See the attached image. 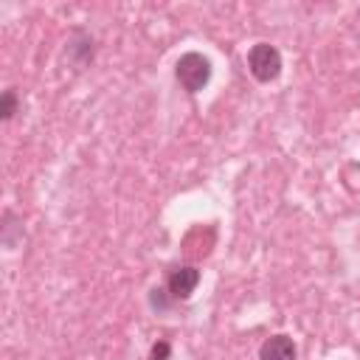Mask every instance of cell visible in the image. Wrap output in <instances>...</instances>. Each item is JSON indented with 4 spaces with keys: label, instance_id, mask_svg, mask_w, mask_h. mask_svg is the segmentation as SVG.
<instances>
[{
    "label": "cell",
    "instance_id": "4",
    "mask_svg": "<svg viewBox=\"0 0 360 360\" xmlns=\"http://www.w3.org/2000/svg\"><path fill=\"white\" fill-rule=\"evenodd\" d=\"M65 56H68L70 65L87 68L93 62V56H96V39H93V34L84 31V28H73V34L68 39V48H65Z\"/></svg>",
    "mask_w": 360,
    "mask_h": 360
},
{
    "label": "cell",
    "instance_id": "2",
    "mask_svg": "<svg viewBox=\"0 0 360 360\" xmlns=\"http://www.w3.org/2000/svg\"><path fill=\"white\" fill-rule=\"evenodd\" d=\"M248 70L262 84L276 82L278 73H281V53H278V48L270 45V42L250 45V51H248Z\"/></svg>",
    "mask_w": 360,
    "mask_h": 360
},
{
    "label": "cell",
    "instance_id": "5",
    "mask_svg": "<svg viewBox=\"0 0 360 360\" xmlns=\"http://www.w3.org/2000/svg\"><path fill=\"white\" fill-rule=\"evenodd\" d=\"M259 360H298V346L290 335L278 332L270 335L262 346H259Z\"/></svg>",
    "mask_w": 360,
    "mask_h": 360
},
{
    "label": "cell",
    "instance_id": "7",
    "mask_svg": "<svg viewBox=\"0 0 360 360\" xmlns=\"http://www.w3.org/2000/svg\"><path fill=\"white\" fill-rule=\"evenodd\" d=\"M17 110H20L17 90H14V87L3 90V96H0V118H3V121H11V118L17 115Z\"/></svg>",
    "mask_w": 360,
    "mask_h": 360
},
{
    "label": "cell",
    "instance_id": "3",
    "mask_svg": "<svg viewBox=\"0 0 360 360\" xmlns=\"http://www.w3.org/2000/svg\"><path fill=\"white\" fill-rule=\"evenodd\" d=\"M200 278H202V276H200V270H197L194 264H177V267H172L169 276H166V290H169V295H172L174 301H188V298L194 295Z\"/></svg>",
    "mask_w": 360,
    "mask_h": 360
},
{
    "label": "cell",
    "instance_id": "6",
    "mask_svg": "<svg viewBox=\"0 0 360 360\" xmlns=\"http://www.w3.org/2000/svg\"><path fill=\"white\" fill-rule=\"evenodd\" d=\"M149 307H152L158 315H163V312H169V309L174 307V298L169 295L166 287H152V290H149Z\"/></svg>",
    "mask_w": 360,
    "mask_h": 360
},
{
    "label": "cell",
    "instance_id": "1",
    "mask_svg": "<svg viewBox=\"0 0 360 360\" xmlns=\"http://www.w3.org/2000/svg\"><path fill=\"white\" fill-rule=\"evenodd\" d=\"M174 79L186 93H200L211 82V62L200 51H188L174 65Z\"/></svg>",
    "mask_w": 360,
    "mask_h": 360
},
{
    "label": "cell",
    "instance_id": "8",
    "mask_svg": "<svg viewBox=\"0 0 360 360\" xmlns=\"http://www.w3.org/2000/svg\"><path fill=\"white\" fill-rule=\"evenodd\" d=\"M169 354H172L169 340H158V343H152V349H149V360H169Z\"/></svg>",
    "mask_w": 360,
    "mask_h": 360
}]
</instances>
